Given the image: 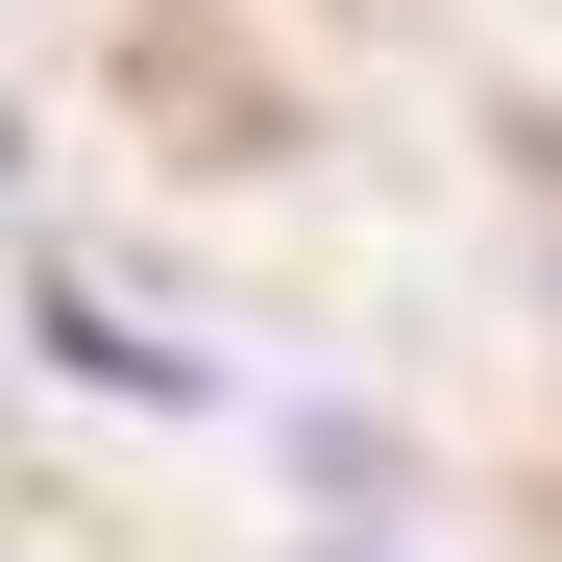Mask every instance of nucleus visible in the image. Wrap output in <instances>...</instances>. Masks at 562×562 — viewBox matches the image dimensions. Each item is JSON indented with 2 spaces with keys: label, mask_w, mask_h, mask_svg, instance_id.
Returning a JSON list of instances; mask_svg holds the SVG:
<instances>
[{
  "label": "nucleus",
  "mask_w": 562,
  "mask_h": 562,
  "mask_svg": "<svg viewBox=\"0 0 562 562\" xmlns=\"http://www.w3.org/2000/svg\"><path fill=\"white\" fill-rule=\"evenodd\" d=\"M49 342H74V392H123V416H221V367H196V342H147L123 294H49Z\"/></svg>",
  "instance_id": "f257e3e1"
}]
</instances>
